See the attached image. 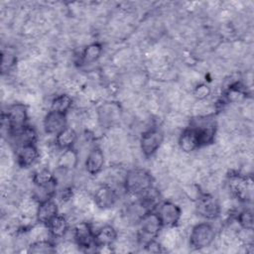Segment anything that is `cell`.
Wrapping results in <instances>:
<instances>
[{"instance_id":"cell-1","label":"cell","mask_w":254,"mask_h":254,"mask_svg":"<svg viewBox=\"0 0 254 254\" xmlns=\"http://www.w3.org/2000/svg\"><path fill=\"white\" fill-rule=\"evenodd\" d=\"M152 184L153 178L145 169H132L124 178V188L127 192L133 195H141L152 188Z\"/></svg>"},{"instance_id":"cell-2","label":"cell","mask_w":254,"mask_h":254,"mask_svg":"<svg viewBox=\"0 0 254 254\" xmlns=\"http://www.w3.org/2000/svg\"><path fill=\"white\" fill-rule=\"evenodd\" d=\"M138 223H139L138 238H139V241L144 243L145 245L148 242L158 237L163 226L158 214L151 211L146 212L141 217Z\"/></svg>"},{"instance_id":"cell-3","label":"cell","mask_w":254,"mask_h":254,"mask_svg":"<svg viewBox=\"0 0 254 254\" xmlns=\"http://www.w3.org/2000/svg\"><path fill=\"white\" fill-rule=\"evenodd\" d=\"M215 238L213 226L206 222L195 224L190 231V244L194 249H203L212 244Z\"/></svg>"},{"instance_id":"cell-4","label":"cell","mask_w":254,"mask_h":254,"mask_svg":"<svg viewBox=\"0 0 254 254\" xmlns=\"http://www.w3.org/2000/svg\"><path fill=\"white\" fill-rule=\"evenodd\" d=\"M195 199V211L198 215L207 219H214L218 216L220 204L213 195L200 193Z\"/></svg>"},{"instance_id":"cell-5","label":"cell","mask_w":254,"mask_h":254,"mask_svg":"<svg viewBox=\"0 0 254 254\" xmlns=\"http://www.w3.org/2000/svg\"><path fill=\"white\" fill-rule=\"evenodd\" d=\"M5 114L10 125V134L14 135L26 126V121L28 119V108L24 103L12 104L8 108V112Z\"/></svg>"},{"instance_id":"cell-6","label":"cell","mask_w":254,"mask_h":254,"mask_svg":"<svg viewBox=\"0 0 254 254\" xmlns=\"http://www.w3.org/2000/svg\"><path fill=\"white\" fill-rule=\"evenodd\" d=\"M164 143V135L158 129H149L143 132L140 140V148L146 157H151L158 152Z\"/></svg>"},{"instance_id":"cell-7","label":"cell","mask_w":254,"mask_h":254,"mask_svg":"<svg viewBox=\"0 0 254 254\" xmlns=\"http://www.w3.org/2000/svg\"><path fill=\"white\" fill-rule=\"evenodd\" d=\"M157 214L163 226L173 227L180 221L182 217V209L178 204L172 201H164L159 205Z\"/></svg>"},{"instance_id":"cell-8","label":"cell","mask_w":254,"mask_h":254,"mask_svg":"<svg viewBox=\"0 0 254 254\" xmlns=\"http://www.w3.org/2000/svg\"><path fill=\"white\" fill-rule=\"evenodd\" d=\"M73 237L76 245L85 251H88L89 248L96 246L94 233L92 232L90 224L87 222H78L74 226Z\"/></svg>"},{"instance_id":"cell-9","label":"cell","mask_w":254,"mask_h":254,"mask_svg":"<svg viewBox=\"0 0 254 254\" xmlns=\"http://www.w3.org/2000/svg\"><path fill=\"white\" fill-rule=\"evenodd\" d=\"M228 189L238 199H246L252 192L251 181L241 175H232L228 179Z\"/></svg>"},{"instance_id":"cell-10","label":"cell","mask_w":254,"mask_h":254,"mask_svg":"<svg viewBox=\"0 0 254 254\" xmlns=\"http://www.w3.org/2000/svg\"><path fill=\"white\" fill-rule=\"evenodd\" d=\"M116 199L117 193L109 185L99 186L93 194L94 204L102 210L112 207L115 204Z\"/></svg>"},{"instance_id":"cell-11","label":"cell","mask_w":254,"mask_h":254,"mask_svg":"<svg viewBox=\"0 0 254 254\" xmlns=\"http://www.w3.org/2000/svg\"><path fill=\"white\" fill-rule=\"evenodd\" d=\"M179 147L183 153L186 154L201 147V142L197 130L191 126L185 129L179 137Z\"/></svg>"},{"instance_id":"cell-12","label":"cell","mask_w":254,"mask_h":254,"mask_svg":"<svg viewBox=\"0 0 254 254\" xmlns=\"http://www.w3.org/2000/svg\"><path fill=\"white\" fill-rule=\"evenodd\" d=\"M43 124L46 133L57 135L66 127V116L64 113L51 110L45 116Z\"/></svg>"},{"instance_id":"cell-13","label":"cell","mask_w":254,"mask_h":254,"mask_svg":"<svg viewBox=\"0 0 254 254\" xmlns=\"http://www.w3.org/2000/svg\"><path fill=\"white\" fill-rule=\"evenodd\" d=\"M120 118V108L115 103H104L97 110V120L101 125L111 127Z\"/></svg>"},{"instance_id":"cell-14","label":"cell","mask_w":254,"mask_h":254,"mask_svg":"<svg viewBox=\"0 0 254 254\" xmlns=\"http://www.w3.org/2000/svg\"><path fill=\"white\" fill-rule=\"evenodd\" d=\"M40 157V152L35 144L21 145L17 151V164L21 168H28L32 166Z\"/></svg>"},{"instance_id":"cell-15","label":"cell","mask_w":254,"mask_h":254,"mask_svg":"<svg viewBox=\"0 0 254 254\" xmlns=\"http://www.w3.org/2000/svg\"><path fill=\"white\" fill-rule=\"evenodd\" d=\"M104 162L105 158L102 150L98 147L92 148L88 152L85 159V170L88 174L95 176L102 171L104 167Z\"/></svg>"},{"instance_id":"cell-16","label":"cell","mask_w":254,"mask_h":254,"mask_svg":"<svg viewBox=\"0 0 254 254\" xmlns=\"http://www.w3.org/2000/svg\"><path fill=\"white\" fill-rule=\"evenodd\" d=\"M117 231L116 229L110 225L105 224L100 227L96 233H94L95 243L97 247H110L112 246L117 240Z\"/></svg>"},{"instance_id":"cell-17","label":"cell","mask_w":254,"mask_h":254,"mask_svg":"<svg viewBox=\"0 0 254 254\" xmlns=\"http://www.w3.org/2000/svg\"><path fill=\"white\" fill-rule=\"evenodd\" d=\"M58 205L57 203L51 199H47L41 201L38 206L36 218L40 223L48 224L54 217L58 215Z\"/></svg>"},{"instance_id":"cell-18","label":"cell","mask_w":254,"mask_h":254,"mask_svg":"<svg viewBox=\"0 0 254 254\" xmlns=\"http://www.w3.org/2000/svg\"><path fill=\"white\" fill-rule=\"evenodd\" d=\"M76 139H77V134L75 130L71 127H65L56 135L55 143L59 149L66 150V149H70L74 145V143L76 142Z\"/></svg>"},{"instance_id":"cell-19","label":"cell","mask_w":254,"mask_h":254,"mask_svg":"<svg viewBox=\"0 0 254 254\" xmlns=\"http://www.w3.org/2000/svg\"><path fill=\"white\" fill-rule=\"evenodd\" d=\"M50 233L53 237L62 238L68 231V221L67 219L61 214H58L54 217L48 224Z\"/></svg>"},{"instance_id":"cell-20","label":"cell","mask_w":254,"mask_h":254,"mask_svg":"<svg viewBox=\"0 0 254 254\" xmlns=\"http://www.w3.org/2000/svg\"><path fill=\"white\" fill-rule=\"evenodd\" d=\"M169 229L166 230L161 237V245L163 248L166 249H174L175 247H178L180 245L182 235L178 229L173 227H168Z\"/></svg>"},{"instance_id":"cell-21","label":"cell","mask_w":254,"mask_h":254,"mask_svg":"<svg viewBox=\"0 0 254 254\" xmlns=\"http://www.w3.org/2000/svg\"><path fill=\"white\" fill-rule=\"evenodd\" d=\"M77 162H78L77 153L70 148V149L64 150V152L60 155L58 159V167L71 171L76 167Z\"/></svg>"},{"instance_id":"cell-22","label":"cell","mask_w":254,"mask_h":254,"mask_svg":"<svg viewBox=\"0 0 254 254\" xmlns=\"http://www.w3.org/2000/svg\"><path fill=\"white\" fill-rule=\"evenodd\" d=\"M102 53V47L98 43H91L87 45L81 54V60L85 64H92L96 62Z\"/></svg>"},{"instance_id":"cell-23","label":"cell","mask_w":254,"mask_h":254,"mask_svg":"<svg viewBox=\"0 0 254 254\" xmlns=\"http://www.w3.org/2000/svg\"><path fill=\"white\" fill-rule=\"evenodd\" d=\"M72 99L68 94H60L56 96L51 103V110L61 112V113H66L69 108L71 107Z\"/></svg>"},{"instance_id":"cell-24","label":"cell","mask_w":254,"mask_h":254,"mask_svg":"<svg viewBox=\"0 0 254 254\" xmlns=\"http://www.w3.org/2000/svg\"><path fill=\"white\" fill-rule=\"evenodd\" d=\"M39 201L34 197H27L21 200L19 204V210L24 217H32L37 215Z\"/></svg>"},{"instance_id":"cell-25","label":"cell","mask_w":254,"mask_h":254,"mask_svg":"<svg viewBox=\"0 0 254 254\" xmlns=\"http://www.w3.org/2000/svg\"><path fill=\"white\" fill-rule=\"evenodd\" d=\"M33 183L37 187H45L52 184H57L54 175L48 169L38 170L33 177Z\"/></svg>"},{"instance_id":"cell-26","label":"cell","mask_w":254,"mask_h":254,"mask_svg":"<svg viewBox=\"0 0 254 254\" xmlns=\"http://www.w3.org/2000/svg\"><path fill=\"white\" fill-rule=\"evenodd\" d=\"M49 235H51V233L48 225L39 222L38 225H35L30 229L28 238H30L32 242H35L41 240H48L47 238L49 237Z\"/></svg>"},{"instance_id":"cell-27","label":"cell","mask_w":254,"mask_h":254,"mask_svg":"<svg viewBox=\"0 0 254 254\" xmlns=\"http://www.w3.org/2000/svg\"><path fill=\"white\" fill-rule=\"evenodd\" d=\"M29 252L31 253H53L56 252V247L49 240H41L32 242L29 246Z\"/></svg>"},{"instance_id":"cell-28","label":"cell","mask_w":254,"mask_h":254,"mask_svg":"<svg viewBox=\"0 0 254 254\" xmlns=\"http://www.w3.org/2000/svg\"><path fill=\"white\" fill-rule=\"evenodd\" d=\"M226 97L229 102L238 103L242 102L246 98V93L239 87L231 86L226 93Z\"/></svg>"},{"instance_id":"cell-29","label":"cell","mask_w":254,"mask_h":254,"mask_svg":"<svg viewBox=\"0 0 254 254\" xmlns=\"http://www.w3.org/2000/svg\"><path fill=\"white\" fill-rule=\"evenodd\" d=\"M17 59L13 54L10 53H2V64H1V69L2 72L9 71L11 68H13L16 65Z\"/></svg>"},{"instance_id":"cell-30","label":"cell","mask_w":254,"mask_h":254,"mask_svg":"<svg viewBox=\"0 0 254 254\" xmlns=\"http://www.w3.org/2000/svg\"><path fill=\"white\" fill-rule=\"evenodd\" d=\"M210 94V87L204 83L197 84L192 91V96L197 101L205 100V98Z\"/></svg>"},{"instance_id":"cell-31","label":"cell","mask_w":254,"mask_h":254,"mask_svg":"<svg viewBox=\"0 0 254 254\" xmlns=\"http://www.w3.org/2000/svg\"><path fill=\"white\" fill-rule=\"evenodd\" d=\"M238 224L244 228V229H252V225H253V216H252V212L250 210H244L242 211L238 218Z\"/></svg>"}]
</instances>
